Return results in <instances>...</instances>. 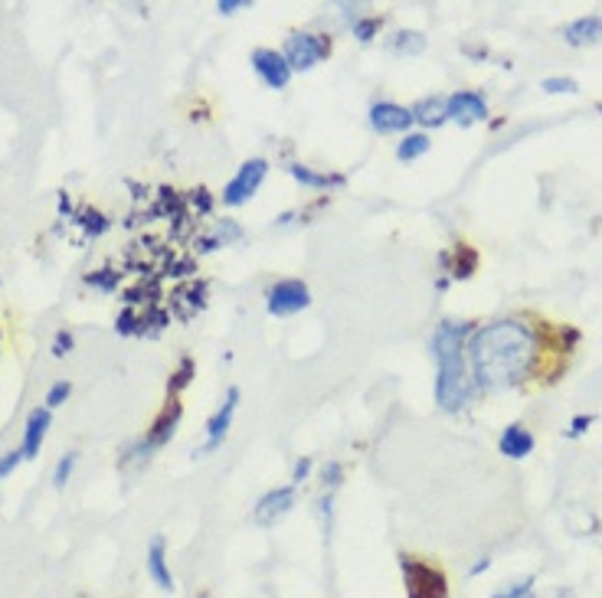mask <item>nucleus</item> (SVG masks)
<instances>
[{
    "instance_id": "1",
    "label": "nucleus",
    "mask_w": 602,
    "mask_h": 598,
    "mask_svg": "<svg viewBox=\"0 0 602 598\" xmlns=\"http://www.w3.org/2000/svg\"><path fill=\"white\" fill-rule=\"evenodd\" d=\"M465 353L475 386L485 393L531 386L544 373V340L521 317H501L472 331Z\"/></svg>"
},
{
    "instance_id": "2",
    "label": "nucleus",
    "mask_w": 602,
    "mask_h": 598,
    "mask_svg": "<svg viewBox=\"0 0 602 598\" xmlns=\"http://www.w3.org/2000/svg\"><path fill=\"white\" fill-rule=\"evenodd\" d=\"M472 334V324L442 321L432 334V353H436L439 376H436V402L442 412H459L472 396V376L465 366V337Z\"/></svg>"
},
{
    "instance_id": "3",
    "label": "nucleus",
    "mask_w": 602,
    "mask_h": 598,
    "mask_svg": "<svg viewBox=\"0 0 602 598\" xmlns=\"http://www.w3.org/2000/svg\"><path fill=\"white\" fill-rule=\"evenodd\" d=\"M400 569H403V585H406V598H449V579L445 572L429 563L423 556H400Z\"/></svg>"
},
{
    "instance_id": "4",
    "label": "nucleus",
    "mask_w": 602,
    "mask_h": 598,
    "mask_svg": "<svg viewBox=\"0 0 602 598\" xmlns=\"http://www.w3.org/2000/svg\"><path fill=\"white\" fill-rule=\"evenodd\" d=\"M334 53V40L328 33H308V30H295L288 33V40L282 46L285 63L292 66V72H308L315 69L321 59H328Z\"/></svg>"
},
{
    "instance_id": "5",
    "label": "nucleus",
    "mask_w": 602,
    "mask_h": 598,
    "mask_svg": "<svg viewBox=\"0 0 602 598\" xmlns=\"http://www.w3.org/2000/svg\"><path fill=\"white\" fill-rule=\"evenodd\" d=\"M266 174H269V161H266V157H249V161H243V164H239V170H236V177L226 183L223 193H220L223 206L236 210V206L249 203L259 193Z\"/></svg>"
},
{
    "instance_id": "6",
    "label": "nucleus",
    "mask_w": 602,
    "mask_h": 598,
    "mask_svg": "<svg viewBox=\"0 0 602 598\" xmlns=\"http://www.w3.org/2000/svg\"><path fill=\"white\" fill-rule=\"evenodd\" d=\"M180 416H184V406H180V402H177V396H171V399L164 402V409L158 412V419L151 422L148 435H144L141 442H138L135 448H131V455H135V458H148L151 451L164 448V445L174 438V429H177Z\"/></svg>"
},
{
    "instance_id": "7",
    "label": "nucleus",
    "mask_w": 602,
    "mask_h": 598,
    "mask_svg": "<svg viewBox=\"0 0 602 598\" xmlns=\"http://www.w3.org/2000/svg\"><path fill=\"white\" fill-rule=\"evenodd\" d=\"M311 304V291L301 278H282L266 291V308L275 317H292Z\"/></svg>"
},
{
    "instance_id": "8",
    "label": "nucleus",
    "mask_w": 602,
    "mask_h": 598,
    "mask_svg": "<svg viewBox=\"0 0 602 598\" xmlns=\"http://www.w3.org/2000/svg\"><path fill=\"white\" fill-rule=\"evenodd\" d=\"M445 118L455 121L459 128H472L475 121H485V118H488V102H485V95L472 92V89L445 95Z\"/></svg>"
},
{
    "instance_id": "9",
    "label": "nucleus",
    "mask_w": 602,
    "mask_h": 598,
    "mask_svg": "<svg viewBox=\"0 0 602 598\" xmlns=\"http://www.w3.org/2000/svg\"><path fill=\"white\" fill-rule=\"evenodd\" d=\"M249 63H252V72L269 85V89H285L288 82H292V66L285 63L282 53L269 50V46H259V50L249 53Z\"/></svg>"
},
{
    "instance_id": "10",
    "label": "nucleus",
    "mask_w": 602,
    "mask_h": 598,
    "mask_svg": "<svg viewBox=\"0 0 602 598\" xmlns=\"http://www.w3.org/2000/svg\"><path fill=\"white\" fill-rule=\"evenodd\" d=\"M292 507H295V484L275 487V491L259 497L256 510H252V520H256L259 527H275L285 514H292Z\"/></svg>"
},
{
    "instance_id": "11",
    "label": "nucleus",
    "mask_w": 602,
    "mask_h": 598,
    "mask_svg": "<svg viewBox=\"0 0 602 598\" xmlns=\"http://www.w3.org/2000/svg\"><path fill=\"white\" fill-rule=\"evenodd\" d=\"M236 406H239V386H230V389H226L223 406L216 409V412H213V419L207 422V442H203V445L197 448V455H200V458H203V455H210L213 448H220V445H223V438H226V432H230V425H233Z\"/></svg>"
},
{
    "instance_id": "12",
    "label": "nucleus",
    "mask_w": 602,
    "mask_h": 598,
    "mask_svg": "<svg viewBox=\"0 0 602 598\" xmlns=\"http://www.w3.org/2000/svg\"><path fill=\"white\" fill-rule=\"evenodd\" d=\"M370 128L377 134H409V128L416 125L413 121V108H403L396 102H377L370 105Z\"/></svg>"
},
{
    "instance_id": "13",
    "label": "nucleus",
    "mask_w": 602,
    "mask_h": 598,
    "mask_svg": "<svg viewBox=\"0 0 602 598\" xmlns=\"http://www.w3.org/2000/svg\"><path fill=\"white\" fill-rule=\"evenodd\" d=\"M144 569H148V579L158 585L161 592H174V572H171V556H167V540L158 533L151 536L148 553H144Z\"/></svg>"
},
{
    "instance_id": "14",
    "label": "nucleus",
    "mask_w": 602,
    "mask_h": 598,
    "mask_svg": "<svg viewBox=\"0 0 602 598\" xmlns=\"http://www.w3.org/2000/svg\"><path fill=\"white\" fill-rule=\"evenodd\" d=\"M50 425H53V412L46 406H36L27 416V425H23V442H20V451H23V458H27V461L40 458V448L46 442Z\"/></svg>"
},
{
    "instance_id": "15",
    "label": "nucleus",
    "mask_w": 602,
    "mask_h": 598,
    "mask_svg": "<svg viewBox=\"0 0 602 598\" xmlns=\"http://www.w3.org/2000/svg\"><path fill=\"white\" fill-rule=\"evenodd\" d=\"M498 448H501V455H504V458L521 461V458H527V455H531V451H534V432L527 429V425L514 422V425H508V429L501 432Z\"/></svg>"
},
{
    "instance_id": "16",
    "label": "nucleus",
    "mask_w": 602,
    "mask_h": 598,
    "mask_svg": "<svg viewBox=\"0 0 602 598\" xmlns=\"http://www.w3.org/2000/svg\"><path fill=\"white\" fill-rule=\"evenodd\" d=\"M563 40L570 46H593L602 40V17H580L563 27Z\"/></svg>"
},
{
    "instance_id": "17",
    "label": "nucleus",
    "mask_w": 602,
    "mask_h": 598,
    "mask_svg": "<svg viewBox=\"0 0 602 598\" xmlns=\"http://www.w3.org/2000/svg\"><path fill=\"white\" fill-rule=\"evenodd\" d=\"M288 174H292L301 187H308V190H331V187L337 190L347 183L344 174H315V170L305 167V164H288Z\"/></svg>"
},
{
    "instance_id": "18",
    "label": "nucleus",
    "mask_w": 602,
    "mask_h": 598,
    "mask_svg": "<svg viewBox=\"0 0 602 598\" xmlns=\"http://www.w3.org/2000/svg\"><path fill=\"white\" fill-rule=\"evenodd\" d=\"M413 121L423 128H439L445 125V95H432V99H423L413 105Z\"/></svg>"
},
{
    "instance_id": "19",
    "label": "nucleus",
    "mask_w": 602,
    "mask_h": 598,
    "mask_svg": "<svg viewBox=\"0 0 602 598\" xmlns=\"http://www.w3.org/2000/svg\"><path fill=\"white\" fill-rule=\"evenodd\" d=\"M429 148H432V141L426 131H409V134H403V141L396 144V161H403V164L419 161Z\"/></svg>"
},
{
    "instance_id": "20",
    "label": "nucleus",
    "mask_w": 602,
    "mask_h": 598,
    "mask_svg": "<svg viewBox=\"0 0 602 598\" xmlns=\"http://www.w3.org/2000/svg\"><path fill=\"white\" fill-rule=\"evenodd\" d=\"M351 30H354V36H357L360 43H370L373 36H380V30H383V17H377V14H370V17H354Z\"/></svg>"
},
{
    "instance_id": "21",
    "label": "nucleus",
    "mask_w": 602,
    "mask_h": 598,
    "mask_svg": "<svg viewBox=\"0 0 602 598\" xmlns=\"http://www.w3.org/2000/svg\"><path fill=\"white\" fill-rule=\"evenodd\" d=\"M423 46H426V40L413 30H400L390 40V50H396V53H423Z\"/></svg>"
},
{
    "instance_id": "22",
    "label": "nucleus",
    "mask_w": 602,
    "mask_h": 598,
    "mask_svg": "<svg viewBox=\"0 0 602 598\" xmlns=\"http://www.w3.org/2000/svg\"><path fill=\"white\" fill-rule=\"evenodd\" d=\"M475 265H478V252L475 249H468L465 242L462 246H455V278H468L475 272Z\"/></svg>"
},
{
    "instance_id": "23",
    "label": "nucleus",
    "mask_w": 602,
    "mask_h": 598,
    "mask_svg": "<svg viewBox=\"0 0 602 598\" xmlns=\"http://www.w3.org/2000/svg\"><path fill=\"white\" fill-rule=\"evenodd\" d=\"M534 576H524L517 579L514 585H504V589H498L491 598H534Z\"/></svg>"
},
{
    "instance_id": "24",
    "label": "nucleus",
    "mask_w": 602,
    "mask_h": 598,
    "mask_svg": "<svg viewBox=\"0 0 602 598\" xmlns=\"http://www.w3.org/2000/svg\"><path fill=\"white\" fill-rule=\"evenodd\" d=\"M69 396H72V383H69V380H56V383H53L50 389H46V396H43V406L53 412V409H59V406H63V402H66Z\"/></svg>"
},
{
    "instance_id": "25",
    "label": "nucleus",
    "mask_w": 602,
    "mask_h": 598,
    "mask_svg": "<svg viewBox=\"0 0 602 598\" xmlns=\"http://www.w3.org/2000/svg\"><path fill=\"white\" fill-rule=\"evenodd\" d=\"M76 461H79V451H66V455L56 461V468H53V487H66V481L72 478V468H76Z\"/></svg>"
},
{
    "instance_id": "26",
    "label": "nucleus",
    "mask_w": 602,
    "mask_h": 598,
    "mask_svg": "<svg viewBox=\"0 0 602 598\" xmlns=\"http://www.w3.org/2000/svg\"><path fill=\"white\" fill-rule=\"evenodd\" d=\"M115 331L122 334V337H131V334H144V324H141V317L135 314V308H125L122 314H118V321H115Z\"/></svg>"
},
{
    "instance_id": "27",
    "label": "nucleus",
    "mask_w": 602,
    "mask_h": 598,
    "mask_svg": "<svg viewBox=\"0 0 602 598\" xmlns=\"http://www.w3.org/2000/svg\"><path fill=\"white\" fill-rule=\"evenodd\" d=\"M540 89H544L547 95H560V92L576 95L580 92V85H576V79H570V76H550V79L540 82Z\"/></svg>"
},
{
    "instance_id": "28",
    "label": "nucleus",
    "mask_w": 602,
    "mask_h": 598,
    "mask_svg": "<svg viewBox=\"0 0 602 598\" xmlns=\"http://www.w3.org/2000/svg\"><path fill=\"white\" fill-rule=\"evenodd\" d=\"M190 380H194V357H184V360H180V366H177L174 380L167 383V389H171V396H177L180 389H184Z\"/></svg>"
},
{
    "instance_id": "29",
    "label": "nucleus",
    "mask_w": 602,
    "mask_h": 598,
    "mask_svg": "<svg viewBox=\"0 0 602 598\" xmlns=\"http://www.w3.org/2000/svg\"><path fill=\"white\" fill-rule=\"evenodd\" d=\"M20 461H27V458H23V451H20V448L4 451V455H0V481H7L10 474H14V471L20 468Z\"/></svg>"
},
{
    "instance_id": "30",
    "label": "nucleus",
    "mask_w": 602,
    "mask_h": 598,
    "mask_svg": "<svg viewBox=\"0 0 602 598\" xmlns=\"http://www.w3.org/2000/svg\"><path fill=\"white\" fill-rule=\"evenodd\" d=\"M72 347H76V337H72V331H66V327H59L53 337V357H66V353H72Z\"/></svg>"
},
{
    "instance_id": "31",
    "label": "nucleus",
    "mask_w": 602,
    "mask_h": 598,
    "mask_svg": "<svg viewBox=\"0 0 602 598\" xmlns=\"http://www.w3.org/2000/svg\"><path fill=\"white\" fill-rule=\"evenodd\" d=\"M86 282H89V285H95L99 291H112V288L118 285V272H108V268H102V272H92V275H86Z\"/></svg>"
},
{
    "instance_id": "32",
    "label": "nucleus",
    "mask_w": 602,
    "mask_h": 598,
    "mask_svg": "<svg viewBox=\"0 0 602 598\" xmlns=\"http://www.w3.org/2000/svg\"><path fill=\"white\" fill-rule=\"evenodd\" d=\"M589 425H593V416H576V419L570 422V432H567V435H570V438H580V435L589 429Z\"/></svg>"
},
{
    "instance_id": "33",
    "label": "nucleus",
    "mask_w": 602,
    "mask_h": 598,
    "mask_svg": "<svg viewBox=\"0 0 602 598\" xmlns=\"http://www.w3.org/2000/svg\"><path fill=\"white\" fill-rule=\"evenodd\" d=\"M246 7H249L246 0H220V4H216V10H220V14H226V17L236 14V10H246Z\"/></svg>"
},
{
    "instance_id": "34",
    "label": "nucleus",
    "mask_w": 602,
    "mask_h": 598,
    "mask_svg": "<svg viewBox=\"0 0 602 598\" xmlns=\"http://www.w3.org/2000/svg\"><path fill=\"white\" fill-rule=\"evenodd\" d=\"M308 474H311V458H301L298 465H295V471H292V481L301 484V481L308 478Z\"/></svg>"
},
{
    "instance_id": "35",
    "label": "nucleus",
    "mask_w": 602,
    "mask_h": 598,
    "mask_svg": "<svg viewBox=\"0 0 602 598\" xmlns=\"http://www.w3.org/2000/svg\"><path fill=\"white\" fill-rule=\"evenodd\" d=\"M337 478H341V465H337V461H331V465L324 468V484H337Z\"/></svg>"
},
{
    "instance_id": "36",
    "label": "nucleus",
    "mask_w": 602,
    "mask_h": 598,
    "mask_svg": "<svg viewBox=\"0 0 602 598\" xmlns=\"http://www.w3.org/2000/svg\"><path fill=\"white\" fill-rule=\"evenodd\" d=\"M488 569H491V559H488V556H481L478 563L472 566V576H481V572H488Z\"/></svg>"
}]
</instances>
